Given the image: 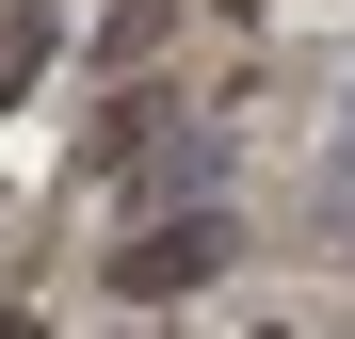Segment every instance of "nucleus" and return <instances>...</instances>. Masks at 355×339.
I'll return each instance as SVG.
<instances>
[{
	"label": "nucleus",
	"mask_w": 355,
	"mask_h": 339,
	"mask_svg": "<svg viewBox=\"0 0 355 339\" xmlns=\"http://www.w3.org/2000/svg\"><path fill=\"white\" fill-rule=\"evenodd\" d=\"M210 259H226V226H210V210H194V226H146V243L113 259V291H130V307H162V291H194Z\"/></svg>",
	"instance_id": "obj_1"
},
{
	"label": "nucleus",
	"mask_w": 355,
	"mask_h": 339,
	"mask_svg": "<svg viewBox=\"0 0 355 339\" xmlns=\"http://www.w3.org/2000/svg\"><path fill=\"white\" fill-rule=\"evenodd\" d=\"M33 65H49V0H0V97H17Z\"/></svg>",
	"instance_id": "obj_2"
}]
</instances>
